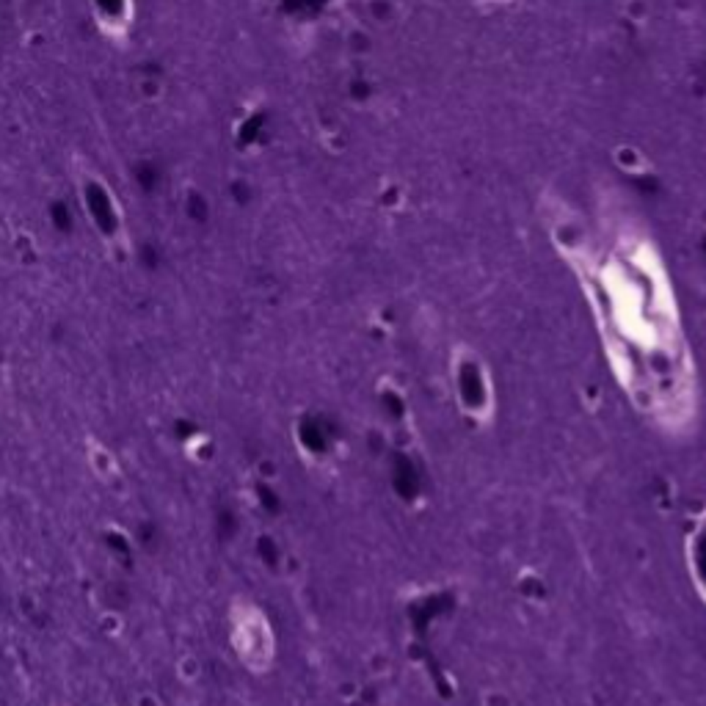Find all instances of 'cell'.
I'll return each instance as SVG.
<instances>
[{"label": "cell", "mask_w": 706, "mask_h": 706, "mask_svg": "<svg viewBox=\"0 0 706 706\" xmlns=\"http://www.w3.org/2000/svg\"><path fill=\"white\" fill-rule=\"evenodd\" d=\"M174 673L182 684H194V681H199V676H202V659L194 654V651L179 654L176 656V662H174Z\"/></svg>", "instance_id": "7a4b0ae2"}, {"label": "cell", "mask_w": 706, "mask_h": 706, "mask_svg": "<svg viewBox=\"0 0 706 706\" xmlns=\"http://www.w3.org/2000/svg\"><path fill=\"white\" fill-rule=\"evenodd\" d=\"M86 461H89V469H91L100 480H105V483L119 478V464H116L113 453H111L105 444L94 442V439H91L89 447H86Z\"/></svg>", "instance_id": "6da1fadb"}, {"label": "cell", "mask_w": 706, "mask_h": 706, "mask_svg": "<svg viewBox=\"0 0 706 706\" xmlns=\"http://www.w3.org/2000/svg\"><path fill=\"white\" fill-rule=\"evenodd\" d=\"M97 627L105 637H119L125 632V615L116 612V610H102L97 615Z\"/></svg>", "instance_id": "3957f363"}, {"label": "cell", "mask_w": 706, "mask_h": 706, "mask_svg": "<svg viewBox=\"0 0 706 706\" xmlns=\"http://www.w3.org/2000/svg\"><path fill=\"white\" fill-rule=\"evenodd\" d=\"M133 706H163V701H160V695H157V693H150V690H144V693H135V698H133Z\"/></svg>", "instance_id": "5b68a950"}, {"label": "cell", "mask_w": 706, "mask_h": 706, "mask_svg": "<svg viewBox=\"0 0 706 706\" xmlns=\"http://www.w3.org/2000/svg\"><path fill=\"white\" fill-rule=\"evenodd\" d=\"M185 455H188L191 461H199V464H204V461H210V458H213V447H210V436H204V433H199V436H194L191 442H185Z\"/></svg>", "instance_id": "277c9868"}]
</instances>
